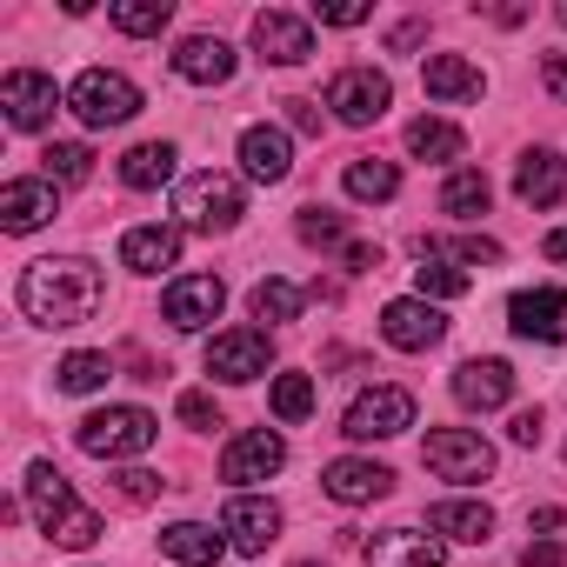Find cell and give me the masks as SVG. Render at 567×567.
<instances>
[{
    "label": "cell",
    "instance_id": "1",
    "mask_svg": "<svg viewBox=\"0 0 567 567\" xmlns=\"http://www.w3.org/2000/svg\"><path fill=\"white\" fill-rule=\"evenodd\" d=\"M101 308V267L81 260V254H48V260H28L21 274V315L34 328H81L94 321Z\"/></svg>",
    "mask_w": 567,
    "mask_h": 567
},
{
    "label": "cell",
    "instance_id": "2",
    "mask_svg": "<svg viewBox=\"0 0 567 567\" xmlns=\"http://www.w3.org/2000/svg\"><path fill=\"white\" fill-rule=\"evenodd\" d=\"M28 507H34L41 534L61 540V547H94L101 540V514L74 501V487H68V474L54 461H34L28 467Z\"/></svg>",
    "mask_w": 567,
    "mask_h": 567
},
{
    "label": "cell",
    "instance_id": "3",
    "mask_svg": "<svg viewBox=\"0 0 567 567\" xmlns=\"http://www.w3.org/2000/svg\"><path fill=\"white\" fill-rule=\"evenodd\" d=\"M174 214H181L187 234H227V227L247 214V194H240L234 174L200 167V174H187V181L174 187Z\"/></svg>",
    "mask_w": 567,
    "mask_h": 567
},
{
    "label": "cell",
    "instance_id": "4",
    "mask_svg": "<svg viewBox=\"0 0 567 567\" xmlns=\"http://www.w3.org/2000/svg\"><path fill=\"white\" fill-rule=\"evenodd\" d=\"M154 434H161V421L147 408H101L74 427L81 454H94V461H134V454L154 447Z\"/></svg>",
    "mask_w": 567,
    "mask_h": 567
},
{
    "label": "cell",
    "instance_id": "5",
    "mask_svg": "<svg viewBox=\"0 0 567 567\" xmlns=\"http://www.w3.org/2000/svg\"><path fill=\"white\" fill-rule=\"evenodd\" d=\"M68 107L87 121V127H127L141 114V87L114 68H87L74 87H68Z\"/></svg>",
    "mask_w": 567,
    "mask_h": 567
},
{
    "label": "cell",
    "instance_id": "6",
    "mask_svg": "<svg viewBox=\"0 0 567 567\" xmlns=\"http://www.w3.org/2000/svg\"><path fill=\"white\" fill-rule=\"evenodd\" d=\"M328 107H334L341 127H374V121L394 107V81H388L381 68H341V74L328 81Z\"/></svg>",
    "mask_w": 567,
    "mask_h": 567
},
{
    "label": "cell",
    "instance_id": "7",
    "mask_svg": "<svg viewBox=\"0 0 567 567\" xmlns=\"http://www.w3.org/2000/svg\"><path fill=\"white\" fill-rule=\"evenodd\" d=\"M408 427H414V394L408 388H368V394H354V408L341 421L348 441H394Z\"/></svg>",
    "mask_w": 567,
    "mask_h": 567
},
{
    "label": "cell",
    "instance_id": "8",
    "mask_svg": "<svg viewBox=\"0 0 567 567\" xmlns=\"http://www.w3.org/2000/svg\"><path fill=\"white\" fill-rule=\"evenodd\" d=\"M421 461L441 474V481H487L494 474V447L474 434V427H434Z\"/></svg>",
    "mask_w": 567,
    "mask_h": 567
},
{
    "label": "cell",
    "instance_id": "9",
    "mask_svg": "<svg viewBox=\"0 0 567 567\" xmlns=\"http://www.w3.org/2000/svg\"><path fill=\"white\" fill-rule=\"evenodd\" d=\"M220 308H227V288L214 274H181V280H167V295H161V321L181 328V334H200L207 321H220Z\"/></svg>",
    "mask_w": 567,
    "mask_h": 567
},
{
    "label": "cell",
    "instance_id": "10",
    "mask_svg": "<svg viewBox=\"0 0 567 567\" xmlns=\"http://www.w3.org/2000/svg\"><path fill=\"white\" fill-rule=\"evenodd\" d=\"M441 334H447V315L421 295H401V301L381 308V341L401 348V354H427V348H441Z\"/></svg>",
    "mask_w": 567,
    "mask_h": 567
},
{
    "label": "cell",
    "instance_id": "11",
    "mask_svg": "<svg viewBox=\"0 0 567 567\" xmlns=\"http://www.w3.org/2000/svg\"><path fill=\"white\" fill-rule=\"evenodd\" d=\"M0 114H8V127H21V134H41L61 114V87L48 74H34V68H14L0 81Z\"/></svg>",
    "mask_w": 567,
    "mask_h": 567
},
{
    "label": "cell",
    "instance_id": "12",
    "mask_svg": "<svg viewBox=\"0 0 567 567\" xmlns=\"http://www.w3.org/2000/svg\"><path fill=\"white\" fill-rule=\"evenodd\" d=\"M267 361H274V341H267V328H234V334H214L207 341V374L214 381H260L267 374Z\"/></svg>",
    "mask_w": 567,
    "mask_h": 567
},
{
    "label": "cell",
    "instance_id": "13",
    "mask_svg": "<svg viewBox=\"0 0 567 567\" xmlns=\"http://www.w3.org/2000/svg\"><path fill=\"white\" fill-rule=\"evenodd\" d=\"M254 54L274 61V68H301L315 54V21L308 14H288V8L254 14Z\"/></svg>",
    "mask_w": 567,
    "mask_h": 567
},
{
    "label": "cell",
    "instance_id": "14",
    "mask_svg": "<svg viewBox=\"0 0 567 567\" xmlns=\"http://www.w3.org/2000/svg\"><path fill=\"white\" fill-rule=\"evenodd\" d=\"M280 467H288V441H280L274 427H247V434H234L227 454H220V481H234V487L267 481V474H280Z\"/></svg>",
    "mask_w": 567,
    "mask_h": 567
},
{
    "label": "cell",
    "instance_id": "15",
    "mask_svg": "<svg viewBox=\"0 0 567 567\" xmlns=\"http://www.w3.org/2000/svg\"><path fill=\"white\" fill-rule=\"evenodd\" d=\"M54 214H61V187H54L48 174L0 187V227H8V234H34V227H48Z\"/></svg>",
    "mask_w": 567,
    "mask_h": 567
},
{
    "label": "cell",
    "instance_id": "16",
    "mask_svg": "<svg viewBox=\"0 0 567 567\" xmlns=\"http://www.w3.org/2000/svg\"><path fill=\"white\" fill-rule=\"evenodd\" d=\"M454 401H461V408H474V414L507 408V401H514V368H507L501 354L461 361V368H454Z\"/></svg>",
    "mask_w": 567,
    "mask_h": 567
},
{
    "label": "cell",
    "instance_id": "17",
    "mask_svg": "<svg viewBox=\"0 0 567 567\" xmlns=\"http://www.w3.org/2000/svg\"><path fill=\"white\" fill-rule=\"evenodd\" d=\"M321 487H328V501H341V507H368V501L394 494V467L341 454V461H328V467H321Z\"/></svg>",
    "mask_w": 567,
    "mask_h": 567
},
{
    "label": "cell",
    "instance_id": "18",
    "mask_svg": "<svg viewBox=\"0 0 567 567\" xmlns=\"http://www.w3.org/2000/svg\"><path fill=\"white\" fill-rule=\"evenodd\" d=\"M220 534L240 547V554H267V540L280 534V507L267 494H234L220 507Z\"/></svg>",
    "mask_w": 567,
    "mask_h": 567
},
{
    "label": "cell",
    "instance_id": "19",
    "mask_svg": "<svg viewBox=\"0 0 567 567\" xmlns=\"http://www.w3.org/2000/svg\"><path fill=\"white\" fill-rule=\"evenodd\" d=\"M560 321H567V288H520L507 301V328L520 341H560Z\"/></svg>",
    "mask_w": 567,
    "mask_h": 567
},
{
    "label": "cell",
    "instance_id": "20",
    "mask_svg": "<svg viewBox=\"0 0 567 567\" xmlns=\"http://www.w3.org/2000/svg\"><path fill=\"white\" fill-rule=\"evenodd\" d=\"M288 167H295V141L280 134V127H247L240 134V174L254 181V187H274V181H288Z\"/></svg>",
    "mask_w": 567,
    "mask_h": 567
},
{
    "label": "cell",
    "instance_id": "21",
    "mask_svg": "<svg viewBox=\"0 0 567 567\" xmlns=\"http://www.w3.org/2000/svg\"><path fill=\"white\" fill-rule=\"evenodd\" d=\"M441 560H447V540L421 527H388L368 540V567H441Z\"/></svg>",
    "mask_w": 567,
    "mask_h": 567
},
{
    "label": "cell",
    "instance_id": "22",
    "mask_svg": "<svg viewBox=\"0 0 567 567\" xmlns=\"http://www.w3.org/2000/svg\"><path fill=\"white\" fill-rule=\"evenodd\" d=\"M174 74L194 81V87H220V81H234V48L220 34H187L174 48Z\"/></svg>",
    "mask_w": 567,
    "mask_h": 567
},
{
    "label": "cell",
    "instance_id": "23",
    "mask_svg": "<svg viewBox=\"0 0 567 567\" xmlns=\"http://www.w3.org/2000/svg\"><path fill=\"white\" fill-rule=\"evenodd\" d=\"M514 194H520L527 207H560V194H567V161H560L554 147H527L520 167H514Z\"/></svg>",
    "mask_w": 567,
    "mask_h": 567
},
{
    "label": "cell",
    "instance_id": "24",
    "mask_svg": "<svg viewBox=\"0 0 567 567\" xmlns=\"http://www.w3.org/2000/svg\"><path fill=\"white\" fill-rule=\"evenodd\" d=\"M174 260H181V227L147 220V227H127V234H121V267H127V274H161V267H174Z\"/></svg>",
    "mask_w": 567,
    "mask_h": 567
},
{
    "label": "cell",
    "instance_id": "25",
    "mask_svg": "<svg viewBox=\"0 0 567 567\" xmlns=\"http://www.w3.org/2000/svg\"><path fill=\"white\" fill-rule=\"evenodd\" d=\"M421 81H427V94H434V101H447V107H461V101H481V94H487V74H481L474 61H461V54H427Z\"/></svg>",
    "mask_w": 567,
    "mask_h": 567
},
{
    "label": "cell",
    "instance_id": "26",
    "mask_svg": "<svg viewBox=\"0 0 567 567\" xmlns=\"http://www.w3.org/2000/svg\"><path fill=\"white\" fill-rule=\"evenodd\" d=\"M427 534H441V540H467V547H481L487 534H494V507L487 501H434L427 507Z\"/></svg>",
    "mask_w": 567,
    "mask_h": 567
},
{
    "label": "cell",
    "instance_id": "27",
    "mask_svg": "<svg viewBox=\"0 0 567 567\" xmlns=\"http://www.w3.org/2000/svg\"><path fill=\"white\" fill-rule=\"evenodd\" d=\"M174 141H141V147H127L121 154V181L134 187V194H154V187H167L174 181Z\"/></svg>",
    "mask_w": 567,
    "mask_h": 567
},
{
    "label": "cell",
    "instance_id": "28",
    "mask_svg": "<svg viewBox=\"0 0 567 567\" xmlns=\"http://www.w3.org/2000/svg\"><path fill=\"white\" fill-rule=\"evenodd\" d=\"M161 554L181 560V567H214V560L227 554V534H214V527H200V520H174V527L161 534Z\"/></svg>",
    "mask_w": 567,
    "mask_h": 567
},
{
    "label": "cell",
    "instance_id": "29",
    "mask_svg": "<svg viewBox=\"0 0 567 567\" xmlns=\"http://www.w3.org/2000/svg\"><path fill=\"white\" fill-rule=\"evenodd\" d=\"M414 254H421V267H414L421 301H461V295H467V267H454L447 254H434V240H421Z\"/></svg>",
    "mask_w": 567,
    "mask_h": 567
},
{
    "label": "cell",
    "instance_id": "30",
    "mask_svg": "<svg viewBox=\"0 0 567 567\" xmlns=\"http://www.w3.org/2000/svg\"><path fill=\"white\" fill-rule=\"evenodd\" d=\"M408 154H421V161H461L467 154V134L454 121L421 114V121H408Z\"/></svg>",
    "mask_w": 567,
    "mask_h": 567
},
{
    "label": "cell",
    "instance_id": "31",
    "mask_svg": "<svg viewBox=\"0 0 567 567\" xmlns=\"http://www.w3.org/2000/svg\"><path fill=\"white\" fill-rule=\"evenodd\" d=\"M487 200H494V187H487V174H481V167H454V174H447V187H441V214H454V220H481V214H487Z\"/></svg>",
    "mask_w": 567,
    "mask_h": 567
},
{
    "label": "cell",
    "instance_id": "32",
    "mask_svg": "<svg viewBox=\"0 0 567 567\" xmlns=\"http://www.w3.org/2000/svg\"><path fill=\"white\" fill-rule=\"evenodd\" d=\"M341 187H348L354 200H394V194H401V167H394V161H374V154H361V161H348Z\"/></svg>",
    "mask_w": 567,
    "mask_h": 567
},
{
    "label": "cell",
    "instance_id": "33",
    "mask_svg": "<svg viewBox=\"0 0 567 567\" xmlns=\"http://www.w3.org/2000/svg\"><path fill=\"white\" fill-rule=\"evenodd\" d=\"M41 174H48L54 187H81V181L94 174V147H87V141H48V147H41Z\"/></svg>",
    "mask_w": 567,
    "mask_h": 567
},
{
    "label": "cell",
    "instance_id": "34",
    "mask_svg": "<svg viewBox=\"0 0 567 567\" xmlns=\"http://www.w3.org/2000/svg\"><path fill=\"white\" fill-rule=\"evenodd\" d=\"M247 308H254V321L280 328V321H295L308 308V288H295V280H260V288L247 295Z\"/></svg>",
    "mask_w": 567,
    "mask_h": 567
},
{
    "label": "cell",
    "instance_id": "35",
    "mask_svg": "<svg viewBox=\"0 0 567 567\" xmlns=\"http://www.w3.org/2000/svg\"><path fill=\"white\" fill-rule=\"evenodd\" d=\"M107 374H114V361L94 354V348H81V354H68V361L54 368V388H61V394H94V388H107Z\"/></svg>",
    "mask_w": 567,
    "mask_h": 567
},
{
    "label": "cell",
    "instance_id": "36",
    "mask_svg": "<svg viewBox=\"0 0 567 567\" xmlns=\"http://www.w3.org/2000/svg\"><path fill=\"white\" fill-rule=\"evenodd\" d=\"M107 21H114L121 34H161V28L174 21V0H114Z\"/></svg>",
    "mask_w": 567,
    "mask_h": 567
},
{
    "label": "cell",
    "instance_id": "37",
    "mask_svg": "<svg viewBox=\"0 0 567 567\" xmlns=\"http://www.w3.org/2000/svg\"><path fill=\"white\" fill-rule=\"evenodd\" d=\"M274 414L280 421H308L315 414V374H274Z\"/></svg>",
    "mask_w": 567,
    "mask_h": 567
},
{
    "label": "cell",
    "instance_id": "38",
    "mask_svg": "<svg viewBox=\"0 0 567 567\" xmlns=\"http://www.w3.org/2000/svg\"><path fill=\"white\" fill-rule=\"evenodd\" d=\"M295 227H301V240H308V247H348V220H341L334 207H301V220H295Z\"/></svg>",
    "mask_w": 567,
    "mask_h": 567
},
{
    "label": "cell",
    "instance_id": "39",
    "mask_svg": "<svg viewBox=\"0 0 567 567\" xmlns=\"http://www.w3.org/2000/svg\"><path fill=\"white\" fill-rule=\"evenodd\" d=\"M434 254H447V260H461V267H501V240H481V234H467V240H434Z\"/></svg>",
    "mask_w": 567,
    "mask_h": 567
},
{
    "label": "cell",
    "instance_id": "40",
    "mask_svg": "<svg viewBox=\"0 0 567 567\" xmlns=\"http://www.w3.org/2000/svg\"><path fill=\"white\" fill-rule=\"evenodd\" d=\"M174 414H181V427H194V434H214V427H220V408H214V394H200V388H187V394L174 401Z\"/></svg>",
    "mask_w": 567,
    "mask_h": 567
},
{
    "label": "cell",
    "instance_id": "41",
    "mask_svg": "<svg viewBox=\"0 0 567 567\" xmlns=\"http://www.w3.org/2000/svg\"><path fill=\"white\" fill-rule=\"evenodd\" d=\"M114 487H121V501H127V507H141V501H154L167 481H161V474H147V467H121V474H114Z\"/></svg>",
    "mask_w": 567,
    "mask_h": 567
},
{
    "label": "cell",
    "instance_id": "42",
    "mask_svg": "<svg viewBox=\"0 0 567 567\" xmlns=\"http://www.w3.org/2000/svg\"><path fill=\"white\" fill-rule=\"evenodd\" d=\"M315 21L321 28H361L368 21V0H315Z\"/></svg>",
    "mask_w": 567,
    "mask_h": 567
},
{
    "label": "cell",
    "instance_id": "43",
    "mask_svg": "<svg viewBox=\"0 0 567 567\" xmlns=\"http://www.w3.org/2000/svg\"><path fill=\"white\" fill-rule=\"evenodd\" d=\"M507 441H514V447H540V408H520V414L507 421Z\"/></svg>",
    "mask_w": 567,
    "mask_h": 567
},
{
    "label": "cell",
    "instance_id": "44",
    "mask_svg": "<svg viewBox=\"0 0 567 567\" xmlns=\"http://www.w3.org/2000/svg\"><path fill=\"white\" fill-rule=\"evenodd\" d=\"M520 567H567V547L560 540H527L520 547Z\"/></svg>",
    "mask_w": 567,
    "mask_h": 567
},
{
    "label": "cell",
    "instance_id": "45",
    "mask_svg": "<svg viewBox=\"0 0 567 567\" xmlns=\"http://www.w3.org/2000/svg\"><path fill=\"white\" fill-rule=\"evenodd\" d=\"M540 87L554 101H567V54H540Z\"/></svg>",
    "mask_w": 567,
    "mask_h": 567
},
{
    "label": "cell",
    "instance_id": "46",
    "mask_svg": "<svg viewBox=\"0 0 567 567\" xmlns=\"http://www.w3.org/2000/svg\"><path fill=\"white\" fill-rule=\"evenodd\" d=\"M421 41H427V21H401V28L388 34V54H414Z\"/></svg>",
    "mask_w": 567,
    "mask_h": 567
},
{
    "label": "cell",
    "instance_id": "47",
    "mask_svg": "<svg viewBox=\"0 0 567 567\" xmlns=\"http://www.w3.org/2000/svg\"><path fill=\"white\" fill-rule=\"evenodd\" d=\"M341 260H348L354 274H368V267H381V247H368V240H348V247H341Z\"/></svg>",
    "mask_w": 567,
    "mask_h": 567
},
{
    "label": "cell",
    "instance_id": "48",
    "mask_svg": "<svg viewBox=\"0 0 567 567\" xmlns=\"http://www.w3.org/2000/svg\"><path fill=\"white\" fill-rule=\"evenodd\" d=\"M288 121H295L301 134H321V107H315V101H288Z\"/></svg>",
    "mask_w": 567,
    "mask_h": 567
},
{
    "label": "cell",
    "instance_id": "49",
    "mask_svg": "<svg viewBox=\"0 0 567 567\" xmlns=\"http://www.w3.org/2000/svg\"><path fill=\"white\" fill-rule=\"evenodd\" d=\"M540 254H547V260H560V267H567V227H554V234H547V240H540Z\"/></svg>",
    "mask_w": 567,
    "mask_h": 567
},
{
    "label": "cell",
    "instance_id": "50",
    "mask_svg": "<svg viewBox=\"0 0 567 567\" xmlns=\"http://www.w3.org/2000/svg\"><path fill=\"white\" fill-rule=\"evenodd\" d=\"M554 21H560V28H567V0H560V8H554Z\"/></svg>",
    "mask_w": 567,
    "mask_h": 567
},
{
    "label": "cell",
    "instance_id": "51",
    "mask_svg": "<svg viewBox=\"0 0 567 567\" xmlns=\"http://www.w3.org/2000/svg\"><path fill=\"white\" fill-rule=\"evenodd\" d=\"M295 567H315V560H295Z\"/></svg>",
    "mask_w": 567,
    "mask_h": 567
}]
</instances>
